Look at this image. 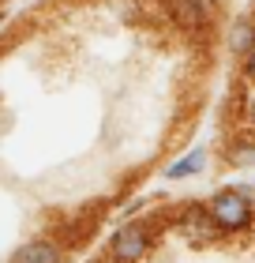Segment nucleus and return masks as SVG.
<instances>
[{"label": "nucleus", "mask_w": 255, "mask_h": 263, "mask_svg": "<svg viewBox=\"0 0 255 263\" xmlns=\"http://www.w3.org/2000/svg\"><path fill=\"white\" fill-rule=\"evenodd\" d=\"M210 218H214L218 230H244L251 222V207L240 192H222L210 203Z\"/></svg>", "instance_id": "nucleus-1"}, {"label": "nucleus", "mask_w": 255, "mask_h": 263, "mask_svg": "<svg viewBox=\"0 0 255 263\" xmlns=\"http://www.w3.org/2000/svg\"><path fill=\"white\" fill-rule=\"evenodd\" d=\"M147 248H150V237H147L143 226H124V230L113 237V259H120V263H131V259L147 256Z\"/></svg>", "instance_id": "nucleus-2"}, {"label": "nucleus", "mask_w": 255, "mask_h": 263, "mask_svg": "<svg viewBox=\"0 0 255 263\" xmlns=\"http://www.w3.org/2000/svg\"><path fill=\"white\" fill-rule=\"evenodd\" d=\"M11 263H60V248L53 241H30L15 252Z\"/></svg>", "instance_id": "nucleus-3"}, {"label": "nucleus", "mask_w": 255, "mask_h": 263, "mask_svg": "<svg viewBox=\"0 0 255 263\" xmlns=\"http://www.w3.org/2000/svg\"><path fill=\"white\" fill-rule=\"evenodd\" d=\"M229 45L237 53H251L255 49V23L251 19H237L233 30H229Z\"/></svg>", "instance_id": "nucleus-4"}, {"label": "nucleus", "mask_w": 255, "mask_h": 263, "mask_svg": "<svg viewBox=\"0 0 255 263\" xmlns=\"http://www.w3.org/2000/svg\"><path fill=\"white\" fill-rule=\"evenodd\" d=\"M173 11H176V19L184 23L188 30H199V27H203V19H206L199 0H173Z\"/></svg>", "instance_id": "nucleus-5"}, {"label": "nucleus", "mask_w": 255, "mask_h": 263, "mask_svg": "<svg viewBox=\"0 0 255 263\" xmlns=\"http://www.w3.org/2000/svg\"><path fill=\"white\" fill-rule=\"evenodd\" d=\"M199 170H203V151H191L180 165H173V170H169V177L176 181V177H184V173H199Z\"/></svg>", "instance_id": "nucleus-6"}, {"label": "nucleus", "mask_w": 255, "mask_h": 263, "mask_svg": "<svg viewBox=\"0 0 255 263\" xmlns=\"http://www.w3.org/2000/svg\"><path fill=\"white\" fill-rule=\"evenodd\" d=\"M244 76H248V79H255V49H251V53H244Z\"/></svg>", "instance_id": "nucleus-7"}, {"label": "nucleus", "mask_w": 255, "mask_h": 263, "mask_svg": "<svg viewBox=\"0 0 255 263\" xmlns=\"http://www.w3.org/2000/svg\"><path fill=\"white\" fill-rule=\"evenodd\" d=\"M248 117H251V124H255V102H251V109H248Z\"/></svg>", "instance_id": "nucleus-8"}]
</instances>
